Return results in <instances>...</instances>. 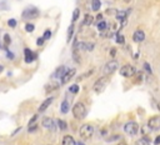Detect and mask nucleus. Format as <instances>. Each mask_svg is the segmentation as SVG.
I'll return each instance as SVG.
<instances>
[{
  "label": "nucleus",
  "mask_w": 160,
  "mask_h": 145,
  "mask_svg": "<svg viewBox=\"0 0 160 145\" xmlns=\"http://www.w3.org/2000/svg\"><path fill=\"white\" fill-rule=\"evenodd\" d=\"M73 115L78 120L84 119L85 115H86V108H85V105L83 103H76L74 105V108H73Z\"/></svg>",
  "instance_id": "1"
},
{
  "label": "nucleus",
  "mask_w": 160,
  "mask_h": 145,
  "mask_svg": "<svg viewBox=\"0 0 160 145\" xmlns=\"http://www.w3.org/2000/svg\"><path fill=\"white\" fill-rule=\"evenodd\" d=\"M79 134L83 139H90L94 135V126L90 124H84L79 130Z\"/></svg>",
  "instance_id": "2"
},
{
  "label": "nucleus",
  "mask_w": 160,
  "mask_h": 145,
  "mask_svg": "<svg viewBox=\"0 0 160 145\" xmlns=\"http://www.w3.org/2000/svg\"><path fill=\"white\" fill-rule=\"evenodd\" d=\"M106 84H108V78H106V76L99 78V79L95 81L94 86H93L94 92H95V93H103L104 89H105V86H106Z\"/></svg>",
  "instance_id": "3"
},
{
  "label": "nucleus",
  "mask_w": 160,
  "mask_h": 145,
  "mask_svg": "<svg viewBox=\"0 0 160 145\" xmlns=\"http://www.w3.org/2000/svg\"><path fill=\"white\" fill-rule=\"evenodd\" d=\"M135 72H136L135 68L133 65H129V64L124 65L123 68H120V75L124 76V78H131V76L135 75Z\"/></svg>",
  "instance_id": "4"
},
{
  "label": "nucleus",
  "mask_w": 160,
  "mask_h": 145,
  "mask_svg": "<svg viewBox=\"0 0 160 145\" xmlns=\"http://www.w3.org/2000/svg\"><path fill=\"white\" fill-rule=\"evenodd\" d=\"M124 130L129 135H135L138 133V130H139V124L136 121H128L125 124V126H124Z\"/></svg>",
  "instance_id": "5"
},
{
  "label": "nucleus",
  "mask_w": 160,
  "mask_h": 145,
  "mask_svg": "<svg viewBox=\"0 0 160 145\" xmlns=\"http://www.w3.org/2000/svg\"><path fill=\"white\" fill-rule=\"evenodd\" d=\"M23 19H35V18H38L39 16V10L36 9V8H28V9H25L24 11H23Z\"/></svg>",
  "instance_id": "6"
},
{
  "label": "nucleus",
  "mask_w": 160,
  "mask_h": 145,
  "mask_svg": "<svg viewBox=\"0 0 160 145\" xmlns=\"http://www.w3.org/2000/svg\"><path fill=\"white\" fill-rule=\"evenodd\" d=\"M118 68H119L118 61H116V60H110V61L106 63L105 66H104V74H105V75H110V74H113V72H114Z\"/></svg>",
  "instance_id": "7"
},
{
  "label": "nucleus",
  "mask_w": 160,
  "mask_h": 145,
  "mask_svg": "<svg viewBox=\"0 0 160 145\" xmlns=\"http://www.w3.org/2000/svg\"><path fill=\"white\" fill-rule=\"evenodd\" d=\"M151 130H159L160 129V115H154L148 120L146 124Z\"/></svg>",
  "instance_id": "8"
},
{
  "label": "nucleus",
  "mask_w": 160,
  "mask_h": 145,
  "mask_svg": "<svg viewBox=\"0 0 160 145\" xmlns=\"http://www.w3.org/2000/svg\"><path fill=\"white\" fill-rule=\"evenodd\" d=\"M75 72H76L75 69H69V70H66V71L64 72V75H63L62 78H60V79H62V84H66V83H69V81L74 78Z\"/></svg>",
  "instance_id": "9"
},
{
  "label": "nucleus",
  "mask_w": 160,
  "mask_h": 145,
  "mask_svg": "<svg viewBox=\"0 0 160 145\" xmlns=\"http://www.w3.org/2000/svg\"><path fill=\"white\" fill-rule=\"evenodd\" d=\"M43 126L45 129H50V130H54L55 129V123L53 121V119L51 118H49V116H46V118H44L43 119Z\"/></svg>",
  "instance_id": "10"
},
{
  "label": "nucleus",
  "mask_w": 160,
  "mask_h": 145,
  "mask_svg": "<svg viewBox=\"0 0 160 145\" xmlns=\"http://www.w3.org/2000/svg\"><path fill=\"white\" fill-rule=\"evenodd\" d=\"M144 39H145V33L143 30H136L133 35V40L135 43H142Z\"/></svg>",
  "instance_id": "11"
},
{
  "label": "nucleus",
  "mask_w": 160,
  "mask_h": 145,
  "mask_svg": "<svg viewBox=\"0 0 160 145\" xmlns=\"http://www.w3.org/2000/svg\"><path fill=\"white\" fill-rule=\"evenodd\" d=\"M24 58H25V63H33V60L36 58V54H34L30 49H25L24 50Z\"/></svg>",
  "instance_id": "12"
},
{
  "label": "nucleus",
  "mask_w": 160,
  "mask_h": 145,
  "mask_svg": "<svg viewBox=\"0 0 160 145\" xmlns=\"http://www.w3.org/2000/svg\"><path fill=\"white\" fill-rule=\"evenodd\" d=\"M53 101H54V98H53V96H50V98H48L46 100H44V101L42 103V105L39 106V113H44L46 109L50 106V104H51Z\"/></svg>",
  "instance_id": "13"
},
{
  "label": "nucleus",
  "mask_w": 160,
  "mask_h": 145,
  "mask_svg": "<svg viewBox=\"0 0 160 145\" xmlns=\"http://www.w3.org/2000/svg\"><path fill=\"white\" fill-rule=\"evenodd\" d=\"M66 71V68L64 66V65H62V66H59L56 70H55V74L53 75L54 78H62L63 75H64V72Z\"/></svg>",
  "instance_id": "14"
},
{
  "label": "nucleus",
  "mask_w": 160,
  "mask_h": 145,
  "mask_svg": "<svg viewBox=\"0 0 160 145\" xmlns=\"http://www.w3.org/2000/svg\"><path fill=\"white\" fill-rule=\"evenodd\" d=\"M76 141L74 140V138L71 135H65L63 138V145H75Z\"/></svg>",
  "instance_id": "15"
},
{
  "label": "nucleus",
  "mask_w": 160,
  "mask_h": 145,
  "mask_svg": "<svg viewBox=\"0 0 160 145\" xmlns=\"http://www.w3.org/2000/svg\"><path fill=\"white\" fill-rule=\"evenodd\" d=\"M150 144H151V140H150L149 136H143L142 139H139L138 143H136V145H150Z\"/></svg>",
  "instance_id": "16"
},
{
  "label": "nucleus",
  "mask_w": 160,
  "mask_h": 145,
  "mask_svg": "<svg viewBox=\"0 0 160 145\" xmlns=\"http://www.w3.org/2000/svg\"><path fill=\"white\" fill-rule=\"evenodd\" d=\"M60 112H62L63 114H66L69 112V103L66 100H64L62 103V105H60Z\"/></svg>",
  "instance_id": "17"
},
{
  "label": "nucleus",
  "mask_w": 160,
  "mask_h": 145,
  "mask_svg": "<svg viewBox=\"0 0 160 145\" xmlns=\"http://www.w3.org/2000/svg\"><path fill=\"white\" fill-rule=\"evenodd\" d=\"M100 6H102V3H100V0H91V9H93L94 11L100 10Z\"/></svg>",
  "instance_id": "18"
},
{
  "label": "nucleus",
  "mask_w": 160,
  "mask_h": 145,
  "mask_svg": "<svg viewBox=\"0 0 160 145\" xmlns=\"http://www.w3.org/2000/svg\"><path fill=\"white\" fill-rule=\"evenodd\" d=\"M93 22H94V18H93L90 14H86V15L84 16V24H85V25H91Z\"/></svg>",
  "instance_id": "19"
},
{
  "label": "nucleus",
  "mask_w": 160,
  "mask_h": 145,
  "mask_svg": "<svg viewBox=\"0 0 160 145\" xmlns=\"http://www.w3.org/2000/svg\"><path fill=\"white\" fill-rule=\"evenodd\" d=\"M56 123H58V126L60 128V130H66V128H68V124H66L64 120H60V119H59Z\"/></svg>",
  "instance_id": "20"
},
{
  "label": "nucleus",
  "mask_w": 160,
  "mask_h": 145,
  "mask_svg": "<svg viewBox=\"0 0 160 145\" xmlns=\"http://www.w3.org/2000/svg\"><path fill=\"white\" fill-rule=\"evenodd\" d=\"M73 33H74V25L71 24L68 29V38H66V41L70 43V39H71V36H73Z\"/></svg>",
  "instance_id": "21"
},
{
  "label": "nucleus",
  "mask_w": 160,
  "mask_h": 145,
  "mask_svg": "<svg viewBox=\"0 0 160 145\" xmlns=\"http://www.w3.org/2000/svg\"><path fill=\"white\" fill-rule=\"evenodd\" d=\"M150 131H151V129L149 128L148 125H144L143 128H142V134H143V136H148V134H150Z\"/></svg>",
  "instance_id": "22"
},
{
  "label": "nucleus",
  "mask_w": 160,
  "mask_h": 145,
  "mask_svg": "<svg viewBox=\"0 0 160 145\" xmlns=\"http://www.w3.org/2000/svg\"><path fill=\"white\" fill-rule=\"evenodd\" d=\"M106 22H104V20H102V22H99V24H98V29L100 30V31H103V30H105L106 29Z\"/></svg>",
  "instance_id": "23"
},
{
  "label": "nucleus",
  "mask_w": 160,
  "mask_h": 145,
  "mask_svg": "<svg viewBox=\"0 0 160 145\" xmlns=\"http://www.w3.org/2000/svg\"><path fill=\"white\" fill-rule=\"evenodd\" d=\"M69 92H70V93H73V94H76V93H79V85H78V84H74V85H71V86L69 88Z\"/></svg>",
  "instance_id": "24"
},
{
  "label": "nucleus",
  "mask_w": 160,
  "mask_h": 145,
  "mask_svg": "<svg viewBox=\"0 0 160 145\" xmlns=\"http://www.w3.org/2000/svg\"><path fill=\"white\" fill-rule=\"evenodd\" d=\"M36 129H38V124L36 123L29 124V126H28V131L29 133H34V131H36Z\"/></svg>",
  "instance_id": "25"
},
{
  "label": "nucleus",
  "mask_w": 160,
  "mask_h": 145,
  "mask_svg": "<svg viewBox=\"0 0 160 145\" xmlns=\"http://www.w3.org/2000/svg\"><path fill=\"white\" fill-rule=\"evenodd\" d=\"M124 41H125L124 36L120 35L119 33H116V43H118V44H124Z\"/></svg>",
  "instance_id": "26"
},
{
  "label": "nucleus",
  "mask_w": 160,
  "mask_h": 145,
  "mask_svg": "<svg viewBox=\"0 0 160 145\" xmlns=\"http://www.w3.org/2000/svg\"><path fill=\"white\" fill-rule=\"evenodd\" d=\"M34 29H35V26H34V24H31V23H28V24L25 25V30H26L28 33H33Z\"/></svg>",
  "instance_id": "27"
},
{
  "label": "nucleus",
  "mask_w": 160,
  "mask_h": 145,
  "mask_svg": "<svg viewBox=\"0 0 160 145\" xmlns=\"http://www.w3.org/2000/svg\"><path fill=\"white\" fill-rule=\"evenodd\" d=\"M4 43H5L6 46L11 44V39H10V35H9V34H5V35H4Z\"/></svg>",
  "instance_id": "28"
},
{
  "label": "nucleus",
  "mask_w": 160,
  "mask_h": 145,
  "mask_svg": "<svg viewBox=\"0 0 160 145\" xmlns=\"http://www.w3.org/2000/svg\"><path fill=\"white\" fill-rule=\"evenodd\" d=\"M79 14H80V10H79V9H75V10H74V13H73V23L78 20Z\"/></svg>",
  "instance_id": "29"
},
{
  "label": "nucleus",
  "mask_w": 160,
  "mask_h": 145,
  "mask_svg": "<svg viewBox=\"0 0 160 145\" xmlns=\"http://www.w3.org/2000/svg\"><path fill=\"white\" fill-rule=\"evenodd\" d=\"M16 24H18V22H16L15 19H9V20H8V25H9L10 28H15Z\"/></svg>",
  "instance_id": "30"
},
{
  "label": "nucleus",
  "mask_w": 160,
  "mask_h": 145,
  "mask_svg": "<svg viewBox=\"0 0 160 145\" xmlns=\"http://www.w3.org/2000/svg\"><path fill=\"white\" fill-rule=\"evenodd\" d=\"M50 36H51V31H50V30H45L43 39H44V40H48V39H50Z\"/></svg>",
  "instance_id": "31"
},
{
  "label": "nucleus",
  "mask_w": 160,
  "mask_h": 145,
  "mask_svg": "<svg viewBox=\"0 0 160 145\" xmlns=\"http://www.w3.org/2000/svg\"><path fill=\"white\" fill-rule=\"evenodd\" d=\"M58 86H59L58 84H55V85H46V86H45V90H46V92H51V90L56 89Z\"/></svg>",
  "instance_id": "32"
},
{
  "label": "nucleus",
  "mask_w": 160,
  "mask_h": 145,
  "mask_svg": "<svg viewBox=\"0 0 160 145\" xmlns=\"http://www.w3.org/2000/svg\"><path fill=\"white\" fill-rule=\"evenodd\" d=\"M44 41H45V40H44L43 38H39V39L36 40V45H38V46H42V45L44 44Z\"/></svg>",
  "instance_id": "33"
},
{
  "label": "nucleus",
  "mask_w": 160,
  "mask_h": 145,
  "mask_svg": "<svg viewBox=\"0 0 160 145\" xmlns=\"http://www.w3.org/2000/svg\"><path fill=\"white\" fill-rule=\"evenodd\" d=\"M144 69H145L148 72H151V68H150V65H149L148 63H145V64H144Z\"/></svg>",
  "instance_id": "34"
},
{
  "label": "nucleus",
  "mask_w": 160,
  "mask_h": 145,
  "mask_svg": "<svg viewBox=\"0 0 160 145\" xmlns=\"http://www.w3.org/2000/svg\"><path fill=\"white\" fill-rule=\"evenodd\" d=\"M36 119H38V115H34L31 119H30V121H29V124H34V123H36Z\"/></svg>",
  "instance_id": "35"
},
{
  "label": "nucleus",
  "mask_w": 160,
  "mask_h": 145,
  "mask_svg": "<svg viewBox=\"0 0 160 145\" xmlns=\"http://www.w3.org/2000/svg\"><path fill=\"white\" fill-rule=\"evenodd\" d=\"M110 55H111V57H115V55H116V49H115V48H113V49L110 50Z\"/></svg>",
  "instance_id": "36"
},
{
  "label": "nucleus",
  "mask_w": 160,
  "mask_h": 145,
  "mask_svg": "<svg viewBox=\"0 0 160 145\" xmlns=\"http://www.w3.org/2000/svg\"><path fill=\"white\" fill-rule=\"evenodd\" d=\"M96 20H98V22H102V20H103V14H98V15H96Z\"/></svg>",
  "instance_id": "37"
},
{
  "label": "nucleus",
  "mask_w": 160,
  "mask_h": 145,
  "mask_svg": "<svg viewBox=\"0 0 160 145\" xmlns=\"http://www.w3.org/2000/svg\"><path fill=\"white\" fill-rule=\"evenodd\" d=\"M6 53H8V58H9V59H13V58H14V55H13V53H11L10 50H6Z\"/></svg>",
  "instance_id": "38"
},
{
  "label": "nucleus",
  "mask_w": 160,
  "mask_h": 145,
  "mask_svg": "<svg viewBox=\"0 0 160 145\" xmlns=\"http://www.w3.org/2000/svg\"><path fill=\"white\" fill-rule=\"evenodd\" d=\"M115 13H116V10H114V9H111V10L108 9V10H106V14H109V15H110V14H115Z\"/></svg>",
  "instance_id": "39"
},
{
  "label": "nucleus",
  "mask_w": 160,
  "mask_h": 145,
  "mask_svg": "<svg viewBox=\"0 0 160 145\" xmlns=\"http://www.w3.org/2000/svg\"><path fill=\"white\" fill-rule=\"evenodd\" d=\"M155 145H159L160 144V136H156V139H155V143H154Z\"/></svg>",
  "instance_id": "40"
},
{
  "label": "nucleus",
  "mask_w": 160,
  "mask_h": 145,
  "mask_svg": "<svg viewBox=\"0 0 160 145\" xmlns=\"http://www.w3.org/2000/svg\"><path fill=\"white\" fill-rule=\"evenodd\" d=\"M20 130H22V128H18V129H16V130H14V133H13V134H11V136H14V135H15V134H18V131H20Z\"/></svg>",
  "instance_id": "41"
},
{
  "label": "nucleus",
  "mask_w": 160,
  "mask_h": 145,
  "mask_svg": "<svg viewBox=\"0 0 160 145\" xmlns=\"http://www.w3.org/2000/svg\"><path fill=\"white\" fill-rule=\"evenodd\" d=\"M116 145H128V144H126L125 141H120V143H118Z\"/></svg>",
  "instance_id": "42"
},
{
  "label": "nucleus",
  "mask_w": 160,
  "mask_h": 145,
  "mask_svg": "<svg viewBox=\"0 0 160 145\" xmlns=\"http://www.w3.org/2000/svg\"><path fill=\"white\" fill-rule=\"evenodd\" d=\"M75 145H84V144H83V143H80V141H79V143H76Z\"/></svg>",
  "instance_id": "43"
},
{
  "label": "nucleus",
  "mask_w": 160,
  "mask_h": 145,
  "mask_svg": "<svg viewBox=\"0 0 160 145\" xmlns=\"http://www.w3.org/2000/svg\"><path fill=\"white\" fill-rule=\"evenodd\" d=\"M3 69H4V68H3L2 65H0V72H2V71H3Z\"/></svg>",
  "instance_id": "44"
},
{
  "label": "nucleus",
  "mask_w": 160,
  "mask_h": 145,
  "mask_svg": "<svg viewBox=\"0 0 160 145\" xmlns=\"http://www.w3.org/2000/svg\"><path fill=\"white\" fill-rule=\"evenodd\" d=\"M158 109H159V110H160V101L158 103Z\"/></svg>",
  "instance_id": "45"
},
{
  "label": "nucleus",
  "mask_w": 160,
  "mask_h": 145,
  "mask_svg": "<svg viewBox=\"0 0 160 145\" xmlns=\"http://www.w3.org/2000/svg\"><path fill=\"white\" fill-rule=\"evenodd\" d=\"M124 2H125V3H130V0H124Z\"/></svg>",
  "instance_id": "46"
}]
</instances>
